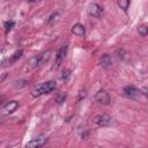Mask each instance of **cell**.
Listing matches in <instances>:
<instances>
[{"label":"cell","mask_w":148,"mask_h":148,"mask_svg":"<svg viewBox=\"0 0 148 148\" xmlns=\"http://www.w3.org/2000/svg\"><path fill=\"white\" fill-rule=\"evenodd\" d=\"M56 86H57L56 81H52V80L51 81H46V82H43V83L36 86L31 90L30 94H31L32 97H39V96H42L44 94H50L51 91H53L56 89Z\"/></svg>","instance_id":"6da1fadb"},{"label":"cell","mask_w":148,"mask_h":148,"mask_svg":"<svg viewBox=\"0 0 148 148\" xmlns=\"http://www.w3.org/2000/svg\"><path fill=\"white\" fill-rule=\"evenodd\" d=\"M50 54H51V52L50 51H47V52H44V53H40V54H38V56H35L34 58H31L30 59V61H29V68L30 69H35V68H37V67H40L42 65H44L45 62H47V60L50 59Z\"/></svg>","instance_id":"7a4b0ae2"},{"label":"cell","mask_w":148,"mask_h":148,"mask_svg":"<svg viewBox=\"0 0 148 148\" xmlns=\"http://www.w3.org/2000/svg\"><path fill=\"white\" fill-rule=\"evenodd\" d=\"M123 94L125 97L130 98V99H139L141 96V91L140 89H138L134 86H126L123 89Z\"/></svg>","instance_id":"3957f363"},{"label":"cell","mask_w":148,"mask_h":148,"mask_svg":"<svg viewBox=\"0 0 148 148\" xmlns=\"http://www.w3.org/2000/svg\"><path fill=\"white\" fill-rule=\"evenodd\" d=\"M91 121L98 126H110L112 124V118L108 113H99L95 116Z\"/></svg>","instance_id":"277c9868"},{"label":"cell","mask_w":148,"mask_h":148,"mask_svg":"<svg viewBox=\"0 0 148 148\" xmlns=\"http://www.w3.org/2000/svg\"><path fill=\"white\" fill-rule=\"evenodd\" d=\"M46 142H47V136L44 135V134H40V135H37L36 138L31 139L29 142H27L25 147H28V148H39V147H43Z\"/></svg>","instance_id":"5b68a950"},{"label":"cell","mask_w":148,"mask_h":148,"mask_svg":"<svg viewBox=\"0 0 148 148\" xmlns=\"http://www.w3.org/2000/svg\"><path fill=\"white\" fill-rule=\"evenodd\" d=\"M95 99H96V102H98L103 105H109L111 103V97L105 89H99L95 94Z\"/></svg>","instance_id":"8992f818"},{"label":"cell","mask_w":148,"mask_h":148,"mask_svg":"<svg viewBox=\"0 0 148 148\" xmlns=\"http://www.w3.org/2000/svg\"><path fill=\"white\" fill-rule=\"evenodd\" d=\"M67 49H68L67 45H62V46L59 49L58 53L56 54V60H54V66H56V68L60 67V65H61L62 61L65 60V58H66V53H67Z\"/></svg>","instance_id":"52a82bcc"},{"label":"cell","mask_w":148,"mask_h":148,"mask_svg":"<svg viewBox=\"0 0 148 148\" xmlns=\"http://www.w3.org/2000/svg\"><path fill=\"white\" fill-rule=\"evenodd\" d=\"M17 108H18V102H16V101H10V102L6 103V104L2 106L1 113H2L3 116L10 114V113H13Z\"/></svg>","instance_id":"ba28073f"},{"label":"cell","mask_w":148,"mask_h":148,"mask_svg":"<svg viewBox=\"0 0 148 148\" xmlns=\"http://www.w3.org/2000/svg\"><path fill=\"white\" fill-rule=\"evenodd\" d=\"M88 14L94 17H101L103 14V8L97 3H90L88 7Z\"/></svg>","instance_id":"9c48e42d"},{"label":"cell","mask_w":148,"mask_h":148,"mask_svg":"<svg viewBox=\"0 0 148 148\" xmlns=\"http://www.w3.org/2000/svg\"><path fill=\"white\" fill-rule=\"evenodd\" d=\"M99 64H101V66L103 67V68H110L111 66H112V58H111V56L110 54H108V53H105V54H103L102 57H101V59H99Z\"/></svg>","instance_id":"30bf717a"},{"label":"cell","mask_w":148,"mask_h":148,"mask_svg":"<svg viewBox=\"0 0 148 148\" xmlns=\"http://www.w3.org/2000/svg\"><path fill=\"white\" fill-rule=\"evenodd\" d=\"M72 32L79 37H84L86 36V29L81 23H76L72 27Z\"/></svg>","instance_id":"8fae6325"},{"label":"cell","mask_w":148,"mask_h":148,"mask_svg":"<svg viewBox=\"0 0 148 148\" xmlns=\"http://www.w3.org/2000/svg\"><path fill=\"white\" fill-rule=\"evenodd\" d=\"M22 53H23V51L22 50H16L12 56H8V59H7V61H6V64H13V62H15L21 56H22Z\"/></svg>","instance_id":"7c38bea8"},{"label":"cell","mask_w":148,"mask_h":148,"mask_svg":"<svg viewBox=\"0 0 148 148\" xmlns=\"http://www.w3.org/2000/svg\"><path fill=\"white\" fill-rule=\"evenodd\" d=\"M66 97H67V94L64 92V91H61V92H59V94L56 96V102H57L58 104H62V103L65 102Z\"/></svg>","instance_id":"4fadbf2b"},{"label":"cell","mask_w":148,"mask_h":148,"mask_svg":"<svg viewBox=\"0 0 148 148\" xmlns=\"http://www.w3.org/2000/svg\"><path fill=\"white\" fill-rule=\"evenodd\" d=\"M138 32H139L140 36L145 37V36L148 34V27H147L146 24H141V25H139V27H138Z\"/></svg>","instance_id":"5bb4252c"},{"label":"cell","mask_w":148,"mask_h":148,"mask_svg":"<svg viewBox=\"0 0 148 148\" xmlns=\"http://www.w3.org/2000/svg\"><path fill=\"white\" fill-rule=\"evenodd\" d=\"M27 84H28V81L22 79V80H17V81H15L13 86H14L15 88H18V89H21V88H24Z\"/></svg>","instance_id":"9a60e30c"},{"label":"cell","mask_w":148,"mask_h":148,"mask_svg":"<svg viewBox=\"0 0 148 148\" xmlns=\"http://www.w3.org/2000/svg\"><path fill=\"white\" fill-rule=\"evenodd\" d=\"M69 76H71V71H69V69H64V71L61 72V74H60V80L66 82V81L69 79Z\"/></svg>","instance_id":"2e32d148"},{"label":"cell","mask_w":148,"mask_h":148,"mask_svg":"<svg viewBox=\"0 0 148 148\" xmlns=\"http://www.w3.org/2000/svg\"><path fill=\"white\" fill-rule=\"evenodd\" d=\"M118 5L123 10H127L128 6H130V0H118Z\"/></svg>","instance_id":"e0dca14e"},{"label":"cell","mask_w":148,"mask_h":148,"mask_svg":"<svg viewBox=\"0 0 148 148\" xmlns=\"http://www.w3.org/2000/svg\"><path fill=\"white\" fill-rule=\"evenodd\" d=\"M116 54H117V58H118L119 60H124V59H126V57H127V52H126L124 49L118 50Z\"/></svg>","instance_id":"ac0fdd59"},{"label":"cell","mask_w":148,"mask_h":148,"mask_svg":"<svg viewBox=\"0 0 148 148\" xmlns=\"http://www.w3.org/2000/svg\"><path fill=\"white\" fill-rule=\"evenodd\" d=\"M59 16H60V14H59L58 12H57V13H53V14L50 16V18L47 20V24H52V23L57 22L58 18H59Z\"/></svg>","instance_id":"d6986e66"},{"label":"cell","mask_w":148,"mask_h":148,"mask_svg":"<svg viewBox=\"0 0 148 148\" xmlns=\"http://www.w3.org/2000/svg\"><path fill=\"white\" fill-rule=\"evenodd\" d=\"M7 59H8V57L6 56L5 51H0V65H3V64H6Z\"/></svg>","instance_id":"ffe728a7"},{"label":"cell","mask_w":148,"mask_h":148,"mask_svg":"<svg viewBox=\"0 0 148 148\" xmlns=\"http://www.w3.org/2000/svg\"><path fill=\"white\" fill-rule=\"evenodd\" d=\"M14 25H15L14 21H6V22H5V28H6V31H9V30H12Z\"/></svg>","instance_id":"44dd1931"},{"label":"cell","mask_w":148,"mask_h":148,"mask_svg":"<svg viewBox=\"0 0 148 148\" xmlns=\"http://www.w3.org/2000/svg\"><path fill=\"white\" fill-rule=\"evenodd\" d=\"M86 96H87V90H86V89H81V90L79 91V97H77V101H81V99L86 98Z\"/></svg>","instance_id":"7402d4cb"},{"label":"cell","mask_w":148,"mask_h":148,"mask_svg":"<svg viewBox=\"0 0 148 148\" xmlns=\"http://www.w3.org/2000/svg\"><path fill=\"white\" fill-rule=\"evenodd\" d=\"M140 91H141V94H142V95H145V96L147 95V88H146V87H145V88H142Z\"/></svg>","instance_id":"603a6c76"},{"label":"cell","mask_w":148,"mask_h":148,"mask_svg":"<svg viewBox=\"0 0 148 148\" xmlns=\"http://www.w3.org/2000/svg\"><path fill=\"white\" fill-rule=\"evenodd\" d=\"M25 2H29V3H35V2H38L40 0H24Z\"/></svg>","instance_id":"cb8c5ba5"},{"label":"cell","mask_w":148,"mask_h":148,"mask_svg":"<svg viewBox=\"0 0 148 148\" xmlns=\"http://www.w3.org/2000/svg\"><path fill=\"white\" fill-rule=\"evenodd\" d=\"M2 105V98H0V106Z\"/></svg>","instance_id":"d4e9b609"}]
</instances>
